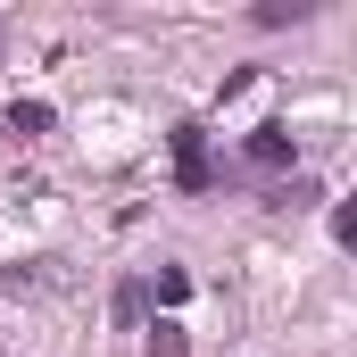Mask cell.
I'll use <instances>...</instances> for the list:
<instances>
[{
  "label": "cell",
  "mask_w": 357,
  "mask_h": 357,
  "mask_svg": "<svg viewBox=\"0 0 357 357\" xmlns=\"http://www.w3.org/2000/svg\"><path fill=\"white\" fill-rule=\"evenodd\" d=\"M142 307H150V299H142V282H125V291H116V324H142Z\"/></svg>",
  "instance_id": "cell-8"
},
{
  "label": "cell",
  "mask_w": 357,
  "mask_h": 357,
  "mask_svg": "<svg viewBox=\"0 0 357 357\" xmlns=\"http://www.w3.org/2000/svg\"><path fill=\"white\" fill-rule=\"evenodd\" d=\"M50 125H59V116H50V100H17V108H8V133H17V142H42Z\"/></svg>",
  "instance_id": "cell-4"
},
{
  "label": "cell",
  "mask_w": 357,
  "mask_h": 357,
  "mask_svg": "<svg viewBox=\"0 0 357 357\" xmlns=\"http://www.w3.org/2000/svg\"><path fill=\"white\" fill-rule=\"evenodd\" d=\"M333 241H341V250H357V208H349V199L333 208Z\"/></svg>",
  "instance_id": "cell-9"
},
{
  "label": "cell",
  "mask_w": 357,
  "mask_h": 357,
  "mask_svg": "<svg viewBox=\"0 0 357 357\" xmlns=\"http://www.w3.org/2000/svg\"><path fill=\"white\" fill-rule=\"evenodd\" d=\"M241 158H250L258 175H282V167H291V133H282V125H258V133H241Z\"/></svg>",
  "instance_id": "cell-2"
},
{
  "label": "cell",
  "mask_w": 357,
  "mask_h": 357,
  "mask_svg": "<svg viewBox=\"0 0 357 357\" xmlns=\"http://www.w3.org/2000/svg\"><path fill=\"white\" fill-rule=\"evenodd\" d=\"M167 142H175V183L191 191V199H199V191L216 183V158H208V125H175Z\"/></svg>",
  "instance_id": "cell-1"
},
{
  "label": "cell",
  "mask_w": 357,
  "mask_h": 357,
  "mask_svg": "<svg viewBox=\"0 0 357 357\" xmlns=\"http://www.w3.org/2000/svg\"><path fill=\"white\" fill-rule=\"evenodd\" d=\"M142 299H158V307H183V299H191V274H183V266H158L150 282H142Z\"/></svg>",
  "instance_id": "cell-5"
},
{
  "label": "cell",
  "mask_w": 357,
  "mask_h": 357,
  "mask_svg": "<svg viewBox=\"0 0 357 357\" xmlns=\"http://www.w3.org/2000/svg\"><path fill=\"white\" fill-rule=\"evenodd\" d=\"M266 199H274V208H316L324 191H316V175H291V183H274Z\"/></svg>",
  "instance_id": "cell-7"
},
{
  "label": "cell",
  "mask_w": 357,
  "mask_h": 357,
  "mask_svg": "<svg viewBox=\"0 0 357 357\" xmlns=\"http://www.w3.org/2000/svg\"><path fill=\"white\" fill-rule=\"evenodd\" d=\"M142 357H191V333H183L175 316H150L142 324Z\"/></svg>",
  "instance_id": "cell-3"
},
{
  "label": "cell",
  "mask_w": 357,
  "mask_h": 357,
  "mask_svg": "<svg viewBox=\"0 0 357 357\" xmlns=\"http://www.w3.org/2000/svg\"><path fill=\"white\" fill-rule=\"evenodd\" d=\"M250 17H258V25H307L316 8H307V0H258Z\"/></svg>",
  "instance_id": "cell-6"
}]
</instances>
